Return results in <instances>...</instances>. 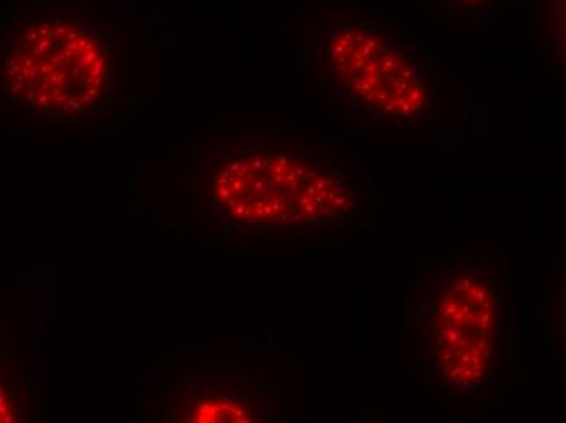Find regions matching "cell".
<instances>
[{
    "mask_svg": "<svg viewBox=\"0 0 566 423\" xmlns=\"http://www.w3.org/2000/svg\"><path fill=\"white\" fill-rule=\"evenodd\" d=\"M116 84L113 38L85 17H19L0 38V91L33 118H85Z\"/></svg>",
    "mask_w": 566,
    "mask_h": 423,
    "instance_id": "6da1fadb",
    "label": "cell"
},
{
    "mask_svg": "<svg viewBox=\"0 0 566 423\" xmlns=\"http://www.w3.org/2000/svg\"><path fill=\"white\" fill-rule=\"evenodd\" d=\"M212 195L231 222L243 225L336 222L354 208L347 181L279 147L220 157L213 168Z\"/></svg>",
    "mask_w": 566,
    "mask_h": 423,
    "instance_id": "7a4b0ae2",
    "label": "cell"
},
{
    "mask_svg": "<svg viewBox=\"0 0 566 423\" xmlns=\"http://www.w3.org/2000/svg\"><path fill=\"white\" fill-rule=\"evenodd\" d=\"M423 302L424 356L434 380L455 390L489 383L503 337L493 275L482 264L458 261L431 275Z\"/></svg>",
    "mask_w": 566,
    "mask_h": 423,
    "instance_id": "3957f363",
    "label": "cell"
},
{
    "mask_svg": "<svg viewBox=\"0 0 566 423\" xmlns=\"http://www.w3.org/2000/svg\"><path fill=\"white\" fill-rule=\"evenodd\" d=\"M347 91L388 118L409 119L427 102L423 78L382 38L354 31L336 38L331 53Z\"/></svg>",
    "mask_w": 566,
    "mask_h": 423,
    "instance_id": "277c9868",
    "label": "cell"
},
{
    "mask_svg": "<svg viewBox=\"0 0 566 423\" xmlns=\"http://www.w3.org/2000/svg\"><path fill=\"white\" fill-rule=\"evenodd\" d=\"M191 422H253L250 404L230 395H210L195 404L188 414Z\"/></svg>",
    "mask_w": 566,
    "mask_h": 423,
    "instance_id": "5b68a950",
    "label": "cell"
},
{
    "mask_svg": "<svg viewBox=\"0 0 566 423\" xmlns=\"http://www.w3.org/2000/svg\"><path fill=\"white\" fill-rule=\"evenodd\" d=\"M22 412V393L12 377L7 374L3 360L0 359V423L20 421Z\"/></svg>",
    "mask_w": 566,
    "mask_h": 423,
    "instance_id": "8992f818",
    "label": "cell"
},
{
    "mask_svg": "<svg viewBox=\"0 0 566 423\" xmlns=\"http://www.w3.org/2000/svg\"><path fill=\"white\" fill-rule=\"evenodd\" d=\"M461 2H465V3H481V2H483V0H461Z\"/></svg>",
    "mask_w": 566,
    "mask_h": 423,
    "instance_id": "52a82bcc",
    "label": "cell"
}]
</instances>
